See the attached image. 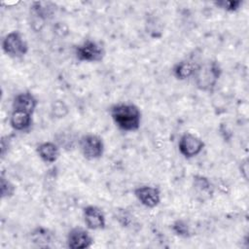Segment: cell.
<instances>
[{
	"label": "cell",
	"mask_w": 249,
	"mask_h": 249,
	"mask_svg": "<svg viewBox=\"0 0 249 249\" xmlns=\"http://www.w3.org/2000/svg\"><path fill=\"white\" fill-rule=\"evenodd\" d=\"M222 72V67L217 60L198 63L193 76L196 87L202 91H212L216 87Z\"/></svg>",
	"instance_id": "cell-2"
},
{
	"label": "cell",
	"mask_w": 249,
	"mask_h": 249,
	"mask_svg": "<svg viewBox=\"0 0 249 249\" xmlns=\"http://www.w3.org/2000/svg\"><path fill=\"white\" fill-rule=\"evenodd\" d=\"M242 4H243V1H240V0H220V1L214 2L215 6L229 13L236 12L237 10H239Z\"/></svg>",
	"instance_id": "cell-20"
},
{
	"label": "cell",
	"mask_w": 249,
	"mask_h": 249,
	"mask_svg": "<svg viewBox=\"0 0 249 249\" xmlns=\"http://www.w3.org/2000/svg\"><path fill=\"white\" fill-rule=\"evenodd\" d=\"M115 219L124 228H128L133 223L132 216L126 209H116Z\"/></svg>",
	"instance_id": "cell-21"
},
{
	"label": "cell",
	"mask_w": 249,
	"mask_h": 249,
	"mask_svg": "<svg viewBox=\"0 0 249 249\" xmlns=\"http://www.w3.org/2000/svg\"><path fill=\"white\" fill-rule=\"evenodd\" d=\"M84 223L88 230L98 231L106 227V217L103 210L96 205H87L83 208Z\"/></svg>",
	"instance_id": "cell-9"
},
{
	"label": "cell",
	"mask_w": 249,
	"mask_h": 249,
	"mask_svg": "<svg viewBox=\"0 0 249 249\" xmlns=\"http://www.w3.org/2000/svg\"><path fill=\"white\" fill-rule=\"evenodd\" d=\"M78 147L83 157L88 160H98L104 153L103 139L93 133H86L79 137Z\"/></svg>",
	"instance_id": "cell-3"
},
{
	"label": "cell",
	"mask_w": 249,
	"mask_h": 249,
	"mask_svg": "<svg viewBox=\"0 0 249 249\" xmlns=\"http://www.w3.org/2000/svg\"><path fill=\"white\" fill-rule=\"evenodd\" d=\"M36 153L44 162L53 163L59 158L60 147L54 141H46L37 146Z\"/></svg>",
	"instance_id": "cell-12"
},
{
	"label": "cell",
	"mask_w": 249,
	"mask_h": 249,
	"mask_svg": "<svg viewBox=\"0 0 249 249\" xmlns=\"http://www.w3.org/2000/svg\"><path fill=\"white\" fill-rule=\"evenodd\" d=\"M10 147V139L8 136H3L1 139V156L2 158L5 157L6 153L8 152Z\"/></svg>",
	"instance_id": "cell-23"
},
{
	"label": "cell",
	"mask_w": 249,
	"mask_h": 249,
	"mask_svg": "<svg viewBox=\"0 0 249 249\" xmlns=\"http://www.w3.org/2000/svg\"><path fill=\"white\" fill-rule=\"evenodd\" d=\"M171 230L175 235L183 238H189L193 235L189 223L184 219L175 220L171 225Z\"/></svg>",
	"instance_id": "cell-17"
},
{
	"label": "cell",
	"mask_w": 249,
	"mask_h": 249,
	"mask_svg": "<svg viewBox=\"0 0 249 249\" xmlns=\"http://www.w3.org/2000/svg\"><path fill=\"white\" fill-rule=\"evenodd\" d=\"M204 142L196 135L191 132L182 134L178 141V150L186 159H193L199 155L204 149Z\"/></svg>",
	"instance_id": "cell-6"
},
{
	"label": "cell",
	"mask_w": 249,
	"mask_h": 249,
	"mask_svg": "<svg viewBox=\"0 0 249 249\" xmlns=\"http://www.w3.org/2000/svg\"><path fill=\"white\" fill-rule=\"evenodd\" d=\"M136 199L147 208L157 207L161 200L160 190L156 186L142 185L138 186L133 191Z\"/></svg>",
	"instance_id": "cell-7"
},
{
	"label": "cell",
	"mask_w": 249,
	"mask_h": 249,
	"mask_svg": "<svg viewBox=\"0 0 249 249\" xmlns=\"http://www.w3.org/2000/svg\"><path fill=\"white\" fill-rule=\"evenodd\" d=\"M54 237L53 232L44 227H37L30 232L31 241L40 248L50 247V244L53 242Z\"/></svg>",
	"instance_id": "cell-14"
},
{
	"label": "cell",
	"mask_w": 249,
	"mask_h": 249,
	"mask_svg": "<svg viewBox=\"0 0 249 249\" xmlns=\"http://www.w3.org/2000/svg\"><path fill=\"white\" fill-rule=\"evenodd\" d=\"M10 125L16 131H25L27 130L32 124V114L12 110L10 116Z\"/></svg>",
	"instance_id": "cell-13"
},
{
	"label": "cell",
	"mask_w": 249,
	"mask_h": 249,
	"mask_svg": "<svg viewBox=\"0 0 249 249\" xmlns=\"http://www.w3.org/2000/svg\"><path fill=\"white\" fill-rule=\"evenodd\" d=\"M51 111L53 116L60 119V118H64L68 114V107L63 100H55L52 104Z\"/></svg>",
	"instance_id": "cell-22"
},
{
	"label": "cell",
	"mask_w": 249,
	"mask_h": 249,
	"mask_svg": "<svg viewBox=\"0 0 249 249\" xmlns=\"http://www.w3.org/2000/svg\"><path fill=\"white\" fill-rule=\"evenodd\" d=\"M110 116L119 129L133 132L139 129L142 114L139 107L130 102H120L110 107Z\"/></svg>",
	"instance_id": "cell-1"
},
{
	"label": "cell",
	"mask_w": 249,
	"mask_h": 249,
	"mask_svg": "<svg viewBox=\"0 0 249 249\" xmlns=\"http://www.w3.org/2000/svg\"><path fill=\"white\" fill-rule=\"evenodd\" d=\"M38 105V100L30 91H21L15 95L12 102V110H18L32 114Z\"/></svg>",
	"instance_id": "cell-10"
},
{
	"label": "cell",
	"mask_w": 249,
	"mask_h": 249,
	"mask_svg": "<svg viewBox=\"0 0 249 249\" xmlns=\"http://www.w3.org/2000/svg\"><path fill=\"white\" fill-rule=\"evenodd\" d=\"M2 50L12 58H21L28 53V44L18 30H14L3 38Z\"/></svg>",
	"instance_id": "cell-5"
},
{
	"label": "cell",
	"mask_w": 249,
	"mask_h": 249,
	"mask_svg": "<svg viewBox=\"0 0 249 249\" xmlns=\"http://www.w3.org/2000/svg\"><path fill=\"white\" fill-rule=\"evenodd\" d=\"M74 53L79 61L99 62L105 56V49L101 43L95 40L86 39L75 47Z\"/></svg>",
	"instance_id": "cell-4"
},
{
	"label": "cell",
	"mask_w": 249,
	"mask_h": 249,
	"mask_svg": "<svg viewBox=\"0 0 249 249\" xmlns=\"http://www.w3.org/2000/svg\"><path fill=\"white\" fill-rule=\"evenodd\" d=\"M30 12L38 20L45 21L54 15L55 5L51 2H33Z\"/></svg>",
	"instance_id": "cell-16"
},
{
	"label": "cell",
	"mask_w": 249,
	"mask_h": 249,
	"mask_svg": "<svg viewBox=\"0 0 249 249\" xmlns=\"http://www.w3.org/2000/svg\"><path fill=\"white\" fill-rule=\"evenodd\" d=\"M193 189L196 196L202 197V200L210 198L214 191L211 181L207 177L198 174L195 175L193 178Z\"/></svg>",
	"instance_id": "cell-15"
},
{
	"label": "cell",
	"mask_w": 249,
	"mask_h": 249,
	"mask_svg": "<svg viewBox=\"0 0 249 249\" xmlns=\"http://www.w3.org/2000/svg\"><path fill=\"white\" fill-rule=\"evenodd\" d=\"M93 242L89 231L81 227L72 228L66 236V246L70 249H87L91 247Z\"/></svg>",
	"instance_id": "cell-8"
},
{
	"label": "cell",
	"mask_w": 249,
	"mask_h": 249,
	"mask_svg": "<svg viewBox=\"0 0 249 249\" xmlns=\"http://www.w3.org/2000/svg\"><path fill=\"white\" fill-rule=\"evenodd\" d=\"M79 138L77 139L74 135H72V133L70 131H63V132H59L56 135V144L60 147L62 146L64 149L70 150L72 148L75 147L76 142L78 143Z\"/></svg>",
	"instance_id": "cell-18"
},
{
	"label": "cell",
	"mask_w": 249,
	"mask_h": 249,
	"mask_svg": "<svg viewBox=\"0 0 249 249\" xmlns=\"http://www.w3.org/2000/svg\"><path fill=\"white\" fill-rule=\"evenodd\" d=\"M0 191L2 198H10L16 193V186L4 174L0 178Z\"/></svg>",
	"instance_id": "cell-19"
},
{
	"label": "cell",
	"mask_w": 249,
	"mask_h": 249,
	"mask_svg": "<svg viewBox=\"0 0 249 249\" xmlns=\"http://www.w3.org/2000/svg\"><path fill=\"white\" fill-rule=\"evenodd\" d=\"M198 63L193 59H182L175 63L171 69L172 75L179 81H184L189 78H193Z\"/></svg>",
	"instance_id": "cell-11"
},
{
	"label": "cell",
	"mask_w": 249,
	"mask_h": 249,
	"mask_svg": "<svg viewBox=\"0 0 249 249\" xmlns=\"http://www.w3.org/2000/svg\"><path fill=\"white\" fill-rule=\"evenodd\" d=\"M247 172H248V161H247V160H245L240 164V173L246 180H247Z\"/></svg>",
	"instance_id": "cell-24"
}]
</instances>
